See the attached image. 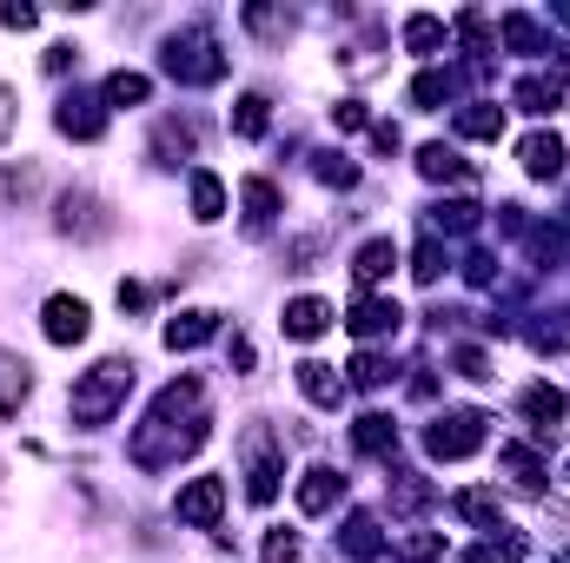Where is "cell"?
I'll list each match as a JSON object with an SVG mask.
<instances>
[{
	"mask_svg": "<svg viewBox=\"0 0 570 563\" xmlns=\"http://www.w3.org/2000/svg\"><path fill=\"white\" fill-rule=\"evenodd\" d=\"M206 385L199 378H173L159 398H153V412L134 424V464L140 471H173L179 457H193L199 444H206Z\"/></svg>",
	"mask_w": 570,
	"mask_h": 563,
	"instance_id": "obj_1",
	"label": "cell"
},
{
	"mask_svg": "<svg viewBox=\"0 0 570 563\" xmlns=\"http://www.w3.org/2000/svg\"><path fill=\"white\" fill-rule=\"evenodd\" d=\"M127 392H134V358H100V365L73 385L67 412H73V424H80V431H100V424L120 418Z\"/></svg>",
	"mask_w": 570,
	"mask_h": 563,
	"instance_id": "obj_2",
	"label": "cell"
},
{
	"mask_svg": "<svg viewBox=\"0 0 570 563\" xmlns=\"http://www.w3.org/2000/svg\"><path fill=\"white\" fill-rule=\"evenodd\" d=\"M159 67H166L173 80H186V87H213V80H226V53H219L213 27H179V33L159 47Z\"/></svg>",
	"mask_w": 570,
	"mask_h": 563,
	"instance_id": "obj_3",
	"label": "cell"
},
{
	"mask_svg": "<svg viewBox=\"0 0 570 563\" xmlns=\"http://www.w3.org/2000/svg\"><path fill=\"white\" fill-rule=\"evenodd\" d=\"M239 451H246V497L266 511L273 497H279V477H285V464H279V437L266 431V424H253L246 437H239Z\"/></svg>",
	"mask_w": 570,
	"mask_h": 563,
	"instance_id": "obj_4",
	"label": "cell"
},
{
	"mask_svg": "<svg viewBox=\"0 0 570 563\" xmlns=\"http://www.w3.org/2000/svg\"><path fill=\"white\" fill-rule=\"evenodd\" d=\"M484 412H444V418H431L425 431V451L431 457H444V464H458V457H471L478 444H484Z\"/></svg>",
	"mask_w": 570,
	"mask_h": 563,
	"instance_id": "obj_5",
	"label": "cell"
},
{
	"mask_svg": "<svg viewBox=\"0 0 570 563\" xmlns=\"http://www.w3.org/2000/svg\"><path fill=\"white\" fill-rule=\"evenodd\" d=\"M87 325H94V312H87V298H73V292H53L47 312H40V332H47L53 345H80Z\"/></svg>",
	"mask_w": 570,
	"mask_h": 563,
	"instance_id": "obj_6",
	"label": "cell"
},
{
	"mask_svg": "<svg viewBox=\"0 0 570 563\" xmlns=\"http://www.w3.org/2000/svg\"><path fill=\"white\" fill-rule=\"evenodd\" d=\"M219 511H226V477H193V484L179 491V524L213 531V524H219Z\"/></svg>",
	"mask_w": 570,
	"mask_h": 563,
	"instance_id": "obj_7",
	"label": "cell"
},
{
	"mask_svg": "<svg viewBox=\"0 0 570 563\" xmlns=\"http://www.w3.org/2000/svg\"><path fill=\"white\" fill-rule=\"evenodd\" d=\"M53 127H60L67 140H100V134H107V113H100V100H87V93H67V100L53 107Z\"/></svg>",
	"mask_w": 570,
	"mask_h": 563,
	"instance_id": "obj_8",
	"label": "cell"
},
{
	"mask_svg": "<svg viewBox=\"0 0 570 563\" xmlns=\"http://www.w3.org/2000/svg\"><path fill=\"white\" fill-rule=\"evenodd\" d=\"M399 318H405V312H399L392 298H372V292H365V298L345 312V332H352V338H392Z\"/></svg>",
	"mask_w": 570,
	"mask_h": 563,
	"instance_id": "obj_9",
	"label": "cell"
},
{
	"mask_svg": "<svg viewBox=\"0 0 570 563\" xmlns=\"http://www.w3.org/2000/svg\"><path fill=\"white\" fill-rule=\"evenodd\" d=\"M338 497H345V477H338L332 464H312V471L298 477V511H305V517H325Z\"/></svg>",
	"mask_w": 570,
	"mask_h": 563,
	"instance_id": "obj_10",
	"label": "cell"
},
{
	"mask_svg": "<svg viewBox=\"0 0 570 563\" xmlns=\"http://www.w3.org/2000/svg\"><path fill=\"white\" fill-rule=\"evenodd\" d=\"M338 551L358 557V563H379L385 557V531H379V517H372V511H352L345 531H338Z\"/></svg>",
	"mask_w": 570,
	"mask_h": 563,
	"instance_id": "obj_11",
	"label": "cell"
},
{
	"mask_svg": "<svg viewBox=\"0 0 570 563\" xmlns=\"http://www.w3.org/2000/svg\"><path fill=\"white\" fill-rule=\"evenodd\" d=\"M279 325H285V338L312 345V338H325V332H332V305H325V298H292Z\"/></svg>",
	"mask_w": 570,
	"mask_h": 563,
	"instance_id": "obj_12",
	"label": "cell"
},
{
	"mask_svg": "<svg viewBox=\"0 0 570 563\" xmlns=\"http://www.w3.org/2000/svg\"><path fill=\"white\" fill-rule=\"evenodd\" d=\"M298 392H305L318 412H338V398H345V378H338L325 358H305V365H298Z\"/></svg>",
	"mask_w": 570,
	"mask_h": 563,
	"instance_id": "obj_13",
	"label": "cell"
},
{
	"mask_svg": "<svg viewBox=\"0 0 570 563\" xmlns=\"http://www.w3.org/2000/svg\"><path fill=\"white\" fill-rule=\"evenodd\" d=\"M219 332V312H179V318H166V352H193V345H206Z\"/></svg>",
	"mask_w": 570,
	"mask_h": 563,
	"instance_id": "obj_14",
	"label": "cell"
},
{
	"mask_svg": "<svg viewBox=\"0 0 570 563\" xmlns=\"http://www.w3.org/2000/svg\"><path fill=\"white\" fill-rule=\"evenodd\" d=\"M564 412H570V398L558 392V385H531V392H524V418H531L538 437H551V431L564 424Z\"/></svg>",
	"mask_w": 570,
	"mask_h": 563,
	"instance_id": "obj_15",
	"label": "cell"
},
{
	"mask_svg": "<svg viewBox=\"0 0 570 563\" xmlns=\"http://www.w3.org/2000/svg\"><path fill=\"white\" fill-rule=\"evenodd\" d=\"M94 213H100V199H94V192H67V199H60V233L100 239V233H107L114 219H94Z\"/></svg>",
	"mask_w": 570,
	"mask_h": 563,
	"instance_id": "obj_16",
	"label": "cell"
},
{
	"mask_svg": "<svg viewBox=\"0 0 570 563\" xmlns=\"http://www.w3.org/2000/svg\"><path fill=\"white\" fill-rule=\"evenodd\" d=\"M518 159H524L531 179H558V172H564V140H558V134H531V140L518 146Z\"/></svg>",
	"mask_w": 570,
	"mask_h": 563,
	"instance_id": "obj_17",
	"label": "cell"
},
{
	"mask_svg": "<svg viewBox=\"0 0 570 563\" xmlns=\"http://www.w3.org/2000/svg\"><path fill=\"white\" fill-rule=\"evenodd\" d=\"M392 266H399V246H392V239H365V246L352 253V279H358V285L392 279Z\"/></svg>",
	"mask_w": 570,
	"mask_h": 563,
	"instance_id": "obj_18",
	"label": "cell"
},
{
	"mask_svg": "<svg viewBox=\"0 0 570 563\" xmlns=\"http://www.w3.org/2000/svg\"><path fill=\"white\" fill-rule=\"evenodd\" d=\"M352 444H358L365 457H392V451H399V424L385 418V412H365V418L352 424Z\"/></svg>",
	"mask_w": 570,
	"mask_h": 563,
	"instance_id": "obj_19",
	"label": "cell"
},
{
	"mask_svg": "<svg viewBox=\"0 0 570 563\" xmlns=\"http://www.w3.org/2000/svg\"><path fill=\"white\" fill-rule=\"evenodd\" d=\"M239 206H246V226L266 233V226L279 219V186H273V179H246V186H239Z\"/></svg>",
	"mask_w": 570,
	"mask_h": 563,
	"instance_id": "obj_20",
	"label": "cell"
},
{
	"mask_svg": "<svg viewBox=\"0 0 570 563\" xmlns=\"http://www.w3.org/2000/svg\"><path fill=\"white\" fill-rule=\"evenodd\" d=\"M266 127H273V100H266V93H239L233 134H239V140H266Z\"/></svg>",
	"mask_w": 570,
	"mask_h": 563,
	"instance_id": "obj_21",
	"label": "cell"
},
{
	"mask_svg": "<svg viewBox=\"0 0 570 563\" xmlns=\"http://www.w3.org/2000/svg\"><path fill=\"white\" fill-rule=\"evenodd\" d=\"M498 464H504L524 491H544V477H551V471H544V457H538L531 444H504V451H498Z\"/></svg>",
	"mask_w": 570,
	"mask_h": 563,
	"instance_id": "obj_22",
	"label": "cell"
},
{
	"mask_svg": "<svg viewBox=\"0 0 570 563\" xmlns=\"http://www.w3.org/2000/svg\"><path fill=\"white\" fill-rule=\"evenodd\" d=\"M478 213H484V206H471V199H444V206L425 213V226H431V239H438V233H478Z\"/></svg>",
	"mask_w": 570,
	"mask_h": 563,
	"instance_id": "obj_23",
	"label": "cell"
},
{
	"mask_svg": "<svg viewBox=\"0 0 570 563\" xmlns=\"http://www.w3.org/2000/svg\"><path fill=\"white\" fill-rule=\"evenodd\" d=\"M458 134H464V140H498V134H504V107H491V100L458 107Z\"/></svg>",
	"mask_w": 570,
	"mask_h": 563,
	"instance_id": "obj_24",
	"label": "cell"
},
{
	"mask_svg": "<svg viewBox=\"0 0 570 563\" xmlns=\"http://www.w3.org/2000/svg\"><path fill=\"white\" fill-rule=\"evenodd\" d=\"M193 219H199V226L226 219V186H219V172H193Z\"/></svg>",
	"mask_w": 570,
	"mask_h": 563,
	"instance_id": "obj_25",
	"label": "cell"
},
{
	"mask_svg": "<svg viewBox=\"0 0 570 563\" xmlns=\"http://www.w3.org/2000/svg\"><path fill=\"white\" fill-rule=\"evenodd\" d=\"M458 517H464V524H484V531H504L498 491H458Z\"/></svg>",
	"mask_w": 570,
	"mask_h": 563,
	"instance_id": "obj_26",
	"label": "cell"
},
{
	"mask_svg": "<svg viewBox=\"0 0 570 563\" xmlns=\"http://www.w3.org/2000/svg\"><path fill=\"white\" fill-rule=\"evenodd\" d=\"M27 392H33V378H27V365H20L13 352H0V418H13Z\"/></svg>",
	"mask_w": 570,
	"mask_h": 563,
	"instance_id": "obj_27",
	"label": "cell"
},
{
	"mask_svg": "<svg viewBox=\"0 0 570 563\" xmlns=\"http://www.w3.org/2000/svg\"><path fill=\"white\" fill-rule=\"evenodd\" d=\"M419 172H425V179H471V166L458 159V146H444V140L419 146Z\"/></svg>",
	"mask_w": 570,
	"mask_h": 563,
	"instance_id": "obj_28",
	"label": "cell"
},
{
	"mask_svg": "<svg viewBox=\"0 0 570 563\" xmlns=\"http://www.w3.org/2000/svg\"><path fill=\"white\" fill-rule=\"evenodd\" d=\"M498 33H504V47H511V53H544V27H538L531 13H504V20H498Z\"/></svg>",
	"mask_w": 570,
	"mask_h": 563,
	"instance_id": "obj_29",
	"label": "cell"
},
{
	"mask_svg": "<svg viewBox=\"0 0 570 563\" xmlns=\"http://www.w3.org/2000/svg\"><path fill=\"white\" fill-rule=\"evenodd\" d=\"M146 93H153V80H146V73H127V67L100 87V100H107V107H146Z\"/></svg>",
	"mask_w": 570,
	"mask_h": 563,
	"instance_id": "obj_30",
	"label": "cell"
},
{
	"mask_svg": "<svg viewBox=\"0 0 570 563\" xmlns=\"http://www.w3.org/2000/svg\"><path fill=\"white\" fill-rule=\"evenodd\" d=\"M444 40H451V27H444L438 13H412V20H405V47H412V53H438Z\"/></svg>",
	"mask_w": 570,
	"mask_h": 563,
	"instance_id": "obj_31",
	"label": "cell"
},
{
	"mask_svg": "<svg viewBox=\"0 0 570 563\" xmlns=\"http://www.w3.org/2000/svg\"><path fill=\"white\" fill-rule=\"evenodd\" d=\"M524 113H558V100H564V87H551V80H518V93H511Z\"/></svg>",
	"mask_w": 570,
	"mask_h": 563,
	"instance_id": "obj_32",
	"label": "cell"
},
{
	"mask_svg": "<svg viewBox=\"0 0 570 563\" xmlns=\"http://www.w3.org/2000/svg\"><path fill=\"white\" fill-rule=\"evenodd\" d=\"M451 87H458V80H451V73H438V67H425V73H419V80H412V107H444V100H451Z\"/></svg>",
	"mask_w": 570,
	"mask_h": 563,
	"instance_id": "obj_33",
	"label": "cell"
},
{
	"mask_svg": "<svg viewBox=\"0 0 570 563\" xmlns=\"http://www.w3.org/2000/svg\"><path fill=\"white\" fill-rule=\"evenodd\" d=\"M425 504H431V484L412 477V471H399L392 477V511H425Z\"/></svg>",
	"mask_w": 570,
	"mask_h": 563,
	"instance_id": "obj_34",
	"label": "cell"
},
{
	"mask_svg": "<svg viewBox=\"0 0 570 563\" xmlns=\"http://www.w3.org/2000/svg\"><path fill=\"white\" fill-rule=\"evenodd\" d=\"M444 266H451V259H444V246H438V239H419V253H412V279L419 285H438V273H444Z\"/></svg>",
	"mask_w": 570,
	"mask_h": 563,
	"instance_id": "obj_35",
	"label": "cell"
},
{
	"mask_svg": "<svg viewBox=\"0 0 570 563\" xmlns=\"http://www.w3.org/2000/svg\"><path fill=\"white\" fill-rule=\"evenodd\" d=\"M246 27H253V33H266V40H285L298 20H292L285 7H246Z\"/></svg>",
	"mask_w": 570,
	"mask_h": 563,
	"instance_id": "obj_36",
	"label": "cell"
},
{
	"mask_svg": "<svg viewBox=\"0 0 570 563\" xmlns=\"http://www.w3.org/2000/svg\"><path fill=\"white\" fill-rule=\"evenodd\" d=\"M518 557H524V544H518V537H484L478 551H464L458 563H518Z\"/></svg>",
	"mask_w": 570,
	"mask_h": 563,
	"instance_id": "obj_37",
	"label": "cell"
},
{
	"mask_svg": "<svg viewBox=\"0 0 570 563\" xmlns=\"http://www.w3.org/2000/svg\"><path fill=\"white\" fill-rule=\"evenodd\" d=\"M312 172H318L325 186H358V166H352L345 152H318V159H312Z\"/></svg>",
	"mask_w": 570,
	"mask_h": 563,
	"instance_id": "obj_38",
	"label": "cell"
},
{
	"mask_svg": "<svg viewBox=\"0 0 570 563\" xmlns=\"http://www.w3.org/2000/svg\"><path fill=\"white\" fill-rule=\"evenodd\" d=\"M385 378H392V365H385L379 352H358V358H352V385H358V392H379Z\"/></svg>",
	"mask_w": 570,
	"mask_h": 563,
	"instance_id": "obj_39",
	"label": "cell"
},
{
	"mask_svg": "<svg viewBox=\"0 0 570 563\" xmlns=\"http://www.w3.org/2000/svg\"><path fill=\"white\" fill-rule=\"evenodd\" d=\"M399 557H405V563H438V557H444V537H438V531H419V537H405V544H399Z\"/></svg>",
	"mask_w": 570,
	"mask_h": 563,
	"instance_id": "obj_40",
	"label": "cell"
},
{
	"mask_svg": "<svg viewBox=\"0 0 570 563\" xmlns=\"http://www.w3.org/2000/svg\"><path fill=\"white\" fill-rule=\"evenodd\" d=\"M332 127H338V134H358V127H372L365 100H338V107H332Z\"/></svg>",
	"mask_w": 570,
	"mask_h": 563,
	"instance_id": "obj_41",
	"label": "cell"
},
{
	"mask_svg": "<svg viewBox=\"0 0 570 563\" xmlns=\"http://www.w3.org/2000/svg\"><path fill=\"white\" fill-rule=\"evenodd\" d=\"M266 563H298V537L292 531H273L266 537Z\"/></svg>",
	"mask_w": 570,
	"mask_h": 563,
	"instance_id": "obj_42",
	"label": "cell"
},
{
	"mask_svg": "<svg viewBox=\"0 0 570 563\" xmlns=\"http://www.w3.org/2000/svg\"><path fill=\"white\" fill-rule=\"evenodd\" d=\"M0 27L27 33V27H40V13H33V7H20V0H7V7H0Z\"/></svg>",
	"mask_w": 570,
	"mask_h": 563,
	"instance_id": "obj_43",
	"label": "cell"
},
{
	"mask_svg": "<svg viewBox=\"0 0 570 563\" xmlns=\"http://www.w3.org/2000/svg\"><path fill=\"white\" fill-rule=\"evenodd\" d=\"M464 279H471V285H491V279H498V259H491V253H471V259H464Z\"/></svg>",
	"mask_w": 570,
	"mask_h": 563,
	"instance_id": "obj_44",
	"label": "cell"
},
{
	"mask_svg": "<svg viewBox=\"0 0 570 563\" xmlns=\"http://www.w3.org/2000/svg\"><path fill=\"white\" fill-rule=\"evenodd\" d=\"M458 372H464V378H491V358H484L478 345H464V352H458Z\"/></svg>",
	"mask_w": 570,
	"mask_h": 563,
	"instance_id": "obj_45",
	"label": "cell"
},
{
	"mask_svg": "<svg viewBox=\"0 0 570 563\" xmlns=\"http://www.w3.org/2000/svg\"><path fill=\"white\" fill-rule=\"evenodd\" d=\"M159 146H166V152H173V146L193 152V127H173V120H166V127H159Z\"/></svg>",
	"mask_w": 570,
	"mask_h": 563,
	"instance_id": "obj_46",
	"label": "cell"
},
{
	"mask_svg": "<svg viewBox=\"0 0 570 563\" xmlns=\"http://www.w3.org/2000/svg\"><path fill=\"white\" fill-rule=\"evenodd\" d=\"M80 60V47H47V73H67Z\"/></svg>",
	"mask_w": 570,
	"mask_h": 563,
	"instance_id": "obj_47",
	"label": "cell"
},
{
	"mask_svg": "<svg viewBox=\"0 0 570 563\" xmlns=\"http://www.w3.org/2000/svg\"><path fill=\"white\" fill-rule=\"evenodd\" d=\"M372 146H379V152H399L405 140H399V127H385V120H379V127H372Z\"/></svg>",
	"mask_w": 570,
	"mask_h": 563,
	"instance_id": "obj_48",
	"label": "cell"
},
{
	"mask_svg": "<svg viewBox=\"0 0 570 563\" xmlns=\"http://www.w3.org/2000/svg\"><path fill=\"white\" fill-rule=\"evenodd\" d=\"M7 127H13V93L0 87V140H7Z\"/></svg>",
	"mask_w": 570,
	"mask_h": 563,
	"instance_id": "obj_49",
	"label": "cell"
},
{
	"mask_svg": "<svg viewBox=\"0 0 570 563\" xmlns=\"http://www.w3.org/2000/svg\"><path fill=\"white\" fill-rule=\"evenodd\" d=\"M558 13H564V20H570V7H558Z\"/></svg>",
	"mask_w": 570,
	"mask_h": 563,
	"instance_id": "obj_50",
	"label": "cell"
},
{
	"mask_svg": "<svg viewBox=\"0 0 570 563\" xmlns=\"http://www.w3.org/2000/svg\"><path fill=\"white\" fill-rule=\"evenodd\" d=\"M564 477H570V464H564Z\"/></svg>",
	"mask_w": 570,
	"mask_h": 563,
	"instance_id": "obj_51",
	"label": "cell"
},
{
	"mask_svg": "<svg viewBox=\"0 0 570 563\" xmlns=\"http://www.w3.org/2000/svg\"><path fill=\"white\" fill-rule=\"evenodd\" d=\"M564 563H570V557H564Z\"/></svg>",
	"mask_w": 570,
	"mask_h": 563,
	"instance_id": "obj_52",
	"label": "cell"
}]
</instances>
